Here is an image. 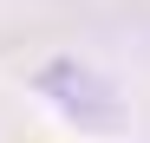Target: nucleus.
<instances>
[{
    "label": "nucleus",
    "mask_w": 150,
    "mask_h": 143,
    "mask_svg": "<svg viewBox=\"0 0 150 143\" xmlns=\"http://www.w3.org/2000/svg\"><path fill=\"white\" fill-rule=\"evenodd\" d=\"M39 85H46V98H52V104H65L79 124H91V130L117 124V98H111V85L98 78V72H85V65L59 59V65H46V72H39Z\"/></svg>",
    "instance_id": "f257e3e1"
}]
</instances>
